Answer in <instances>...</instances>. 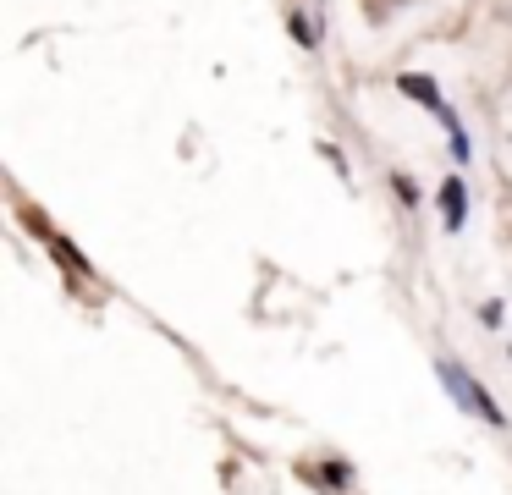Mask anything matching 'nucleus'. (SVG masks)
<instances>
[{"label": "nucleus", "instance_id": "1", "mask_svg": "<svg viewBox=\"0 0 512 495\" xmlns=\"http://www.w3.org/2000/svg\"><path fill=\"white\" fill-rule=\"evenodd\" d=\"M435 374H441L446 396H452V402L463 407V413L485 418V424H496V429L507 424V413H501V407H496V396H490L485 385H479V380H474V374H468V369H463V363H457V358H441V363H435Z\"/></svg>", "mask_w": 512, "mask_h": 495}, {"label": "nucleus", "instance_id": "2", "mask_svg": "<svg viewBox=\"0 0 512 495\" xmlns=\"http://www.w3.org/2000/svg\"><path fill=\"white\" fill-rule=\"evenodd\" d=\"M441 215H446V231H463V220H468V187L457 182V176H446V182H441Z\"/></svg>", "mask_w": 512, "mask_h": 495}, {"label": "nucleus", "instance_id": "3", "mask_svg": "<svg viewBox=\"0 0 512 495\" xmlns=\"http://www.w3.org/2000/svg\"><path fill=\"white\" fill-rule=\"evenodd\" d=\"M391 187H397V198H402V204H419V187H413L408 176H391Z\"/></svg>", "mask_w": 512, "mask_h": 495}, {"label": "nucleus", "instance_id": "4", "mask_svg": "<svg viewBox=\"0 0 512 495\" xmlns=\"http://www.w3.org/2000/svg\"><path fill=\"white\" fill-rule=\"evenodd\" d=\"M479 319H485V325H501V297H490V303L479 308Z\"/></svg>", "mask_w": 512, "mask_h": 495}, {"label": "nucleus", "instance_id": "5", "mask_svg": "<svg viewBox=\"0 0 512 495\" xmlns=\"http://www.w3.org/2000/svg\"><path fill=\"white\" fill-rule=\"evenodd\" d=\"M292 39H303V44H314V28L303 17H292Z\"/></svg>", "mask_w": 512, "mask_h": 495}]
</instances>
